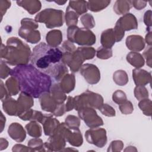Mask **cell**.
<instances>
[{
	"mask_svg": "<svg viewBox=\"0 0 152 152\" xmlns=\"http://www.w3.org/2000/svg\"><path fill=\"white\" fill-rule=\"evenodd\" d=\"M62 50L44 42L37 45L31 53V64L49 75L57 82L68 73L66 65L62 62Z\"/></svg>",
	"mask_w": 152,
	"mask_h": 152,
	"instance_id": "1",
	"label": "cell"
},
{
	"mask_svg": "<svg viewBox=\"0 0 152 152\" xmlns=\"http://www.w3.org/2000/svg\"><path fill=\"white\" fill-rule=\"evenodd\" d=\"M10 75L17 80L20 91L33 98H39L44 93L49 91L52 86L51 77L32 64L16 66L11 69Z\"/></svg>",
	"mask_w": 152,
	"mask_h": 152,
	"instance_id": "2",
	"label": "cell"
},
{
	"mask_svg": "<svg viewBox=\"0 0 152 152\" xmlns=\"http://www.w3.org/2000/svg\"><path fill=\"white\" fill-rule=\"evenodd\" d=\"M31 53L29 46L15 37L9 38L6 46L1 44V58L10 65L16 66L28 64Z\"/></svg>",
	"mask_w": 152,
	"mask_h": 152,
	"instance_id": "3",
	"label": "cell"
},
{
	"mask_svg": "<svg viewBox=\"0 0 152 152\" xmlns=\"http://www.w3.org/2000/svg\"><path fill=\"white\" fill-rule=\"evenodd\" d=\"M67 37L69 42L81 46H91L96 41V37L92 31L77 26L68 27Z\"/></svg>",
	"mask_w": 152,
	"mask_h": 152,
	"instance_id": "4",
	"label": "cell"
},
{
	"mask_svg": "<svg viewBox=\"0 0 152 152\" xmlns=\"http://www.w3.org/2000/svg\"><path fill=\"white\" fill-rule=\"evenodd\" d=\"M64 12L60 10L46 8L38 13L34 18L37 23H45L48 28L61 27L64 23Z\"/></svg>",
	"mask_w": 152,
	"mask_h": 152,
	"instance_id": "5",
	"label": "cell"
},
{
	"mask_svg": "<svg viewBox=\"0 0 152 152\" xmlns=\"http://www.w3.org/2000/svg\"><path fill=\"white\" fill-rule=\"evenodd\" d=\"M74 102V109L77 111L87 107L99 109L103 104V98L100 94L87 90L82 94L75 96Z\"/></svg>",
	"mask_w": 152,
	"mask_h": 152,
	"instance_id": "6",
	"label": "cell"
},
{
	"mask_svg": "<svg viewBox=\"0 0 152 152\" xmlns=\"http://www.w3.org/2000/svg\"><path fill=\"white\" fill-rule=\"evenodd\" d=\"M21 27L18 30V35L31 44L38 43L40 40V31L36 28L39 25L32 18H24L21 21Z\"/></svg>",
	"mask_w": 152,
	"mask_h": 152,
	"instance_id": "7",
	"label": "cell"
},
{
	"mask_svg": "<svg viewBox=\"0 0 152 152\" xmlns=\"http://www.w3.org/2000/svg\"><path fill=\"white\" fill-rule=\"evenodd\" d=\"M58 131L63 135L69 144L74 147H79L83 144V139L78 128H70L65 122H62L60 123Z\"/></svg>",
	"mask_w": 152,
	"mask_h": 152,
	"instance_id": "8",
	"label": "cell"
},
{
	"mask_svg": "<svg viewBox=\"0 0 152 152\" xmlns=\"http://www.w3.org/2000/svg\"><path fill=\"white\" fill-rule=\"evenodd\" d=\"M78 114L86 125L90 128H97L103 125V121L100 117L95 109L92 107H84L78 111Z\"/></svg>",
	"mask_w": 152,
	"mask_h": 152,
	"instance_id": "9",
	"label": "cell"
},
{
	"mask_svg": "<svg viewBox=\"0 0 152 152\" xmlns=\"http://www.w3.org/2000/svg\"><path fill=\"white\" fill-rule=\"evenodd\" d=\"M87 141L97 147L102 148L107 143L106 131L102 128H93L87 130L85 133Z\"/></svg>",
	"mask_w": 152,
	"mask_h": 152,
	"instance_id": "10",
	"label": "cell"
},
{
	"mask_svg": "<svg viewBox=\"0 0 152 152\" xmlns=\"http://www.w3.org/2000/svg\"><path fill=\"white\" fill-rule=\"evenodd\" d=\"M81 75L90 84H96L100 80V72L97 66L91 64H85L80 69Z\"/></svg>",
	"mask_w": 152,
	"mask_h": 152,
	"instance_id": "11",
	"label": "cell"
},
{
	"mask_svg": "<svg viewBox=\"0 0 152 152\" xmlns=\"http://www.w3.org/2000/svg\"><path fill=\"white\" fill-rule=\"evenodd\" d=\"M66 140L63 135L57 131L44 143L46 151H62L65 148Z\"/></svg>",
	"mask_w": 152,
	"mask_h": 152,
	"instance_id": "12",
	"label": "cell"
},
{
	"mask_svg": "<svg viewBox=\"0 0 152 152\" xmlns=\"http://www.w3.org/2000/svg\"><path fill=\"white\" fill-rule=\"evenodd\" d=\"M115 26L125 32L131 30H135L138 27V22L136 17L131 13L124 14L116 21Z\"/></svg>",
	"mask_w": 152,
	"mask_h": 152,
	"instance_id": "13",
	"label": "cell"
},
{
	"mask_svg": "<svg viewBox=\"0 0 152 152\" xmlns=\"http://www.w3.org/2000/svg\"><path fill=\"white\" fill-rule=\"evenodd\" d=\"M42 110L53 113L59 104H58L49 91L44 93L39 97Z\"/></svg>",
	"mask_w": 152,
	"mask_h": 152,
	"instance_id": "14",
	"label": "cell"
},
{
	"mask_svg": "<svg viewBox=\"0 0 152 152\" xmlns=\"http://www.w3.org/2000/svg\"><path fill=\"white\" fill-rule=\"evenodd\" d=\"M42 124L45 135L51 136L57 131L60 122L56 118H53V114H46V116Z\"/></svg>",
	"mask_w": 152,
	"mask_h": 152,
	"instance_id": "15",
	"label": "cell"
},
{
	"mask_svg": "<svg viewBox=\"0 0 152 152\" xmlns=\"http://www.w3.org/2000/svg\"><path fill=\"white\" fill-rule=\"evenodd\" d=\"M8 134L12 140L18 142L23 141L26 137V133L23 126L17 122H13L9 126Z\"/></svg>",
	"mask_w": 152,
	"mask_h": 152,
	"instance_id": "16",
	"label": "cell"
},
{
	"mask_svg": "<svg viewBox=\"0 0 152 152\" xmlns=\"http://www.w3.org/2000/svg\"><path fill=\"white\" fill-rule=\"evenodd\" d=\"M126 45L128 49L132 52L141 51L145 48L143 37L140 35H130L126 39Z\"/></svg>",
	"mask_w": 152,
	"mask_h": 152,
	"instance_id": "17",
	"label": "cell"
},
{
	"mask_svg": "<svg viewBox=\"0 0 152 152\" xmlns=\"http://www.w3.org/2000/svg\"><path fill=\"white\" fill-rule=\"evenodd\" d=\"M132 78L136 86H145L151 82V72L144 69L135 68L132 70Z\"/></svg>",
	"mask_w": 152,
	"mask_h": 152,
	"instance_id": "18",
	"label": "cell"
},
{
	"mask_svg": "<svg viewBox=\"0 0 152 152\" xmlns=\"http://www.w3.org/2000/svg\"><path fill=\"white\" fill-rule=\"evenodd\" d=\"M33 98V97L29 94L24 92H21L17 100L18 110L17 116L21 113L30 109L34 105Z\"/></svg>",
	"mask_w": 152,
	"mask_h": 152,
	"instance_id": "19",
	"label": "cell"
},
{
	"mask_svg": "<svg viewBox=\"0 0 152 152\" xmlns=\"http://www.w3.org/2000/svg\"><path fill=\"white\" fill-rule=\"evenodd\" d=\"M58 84L65 93H69L75 88V75L73 74H66L62 77Z\"/></svg>",
	"mask_w": 152,
	"mask_h": 152,
	"instance_id": "20",
	"label": "cell"
},
{
	"mask_svg": "<svg viewBox=\"0 0 152 152\" xmlns=\"http://www.w3.org/2000/svg\"><path fill=\"white\" fill-rule=\"evenodd\" d=\"M16 3L18 6L23 7L31 15L37 12L42 7L41 2L36 0L17 1Z\"/></svg>",
	"mask_w": 152,
	"mask_h": 152,
	"instance_id": "21",
	"label": "cell"
},
{
	"mask_svg": "<svg viewBox=\"0 0 152 152\" xmlns=\"http://www.w3.org/2000/svg\"><path fill=\"white\" fill-rule=\"evenodd\" d=\"M100 42L103 47L111 48L116 42L113 28H110L104 30L101 34Z\"/></svg>",
	"mask_w": 152,
	"mask_h": 152,
	"instance_id": "22",
	"label": "cell"
},
{
	"mask_svg": "<svg viewBox=\"0 0 152 152\" xmlns=\"http://www.w3.org/2000/svg\"><path fill=\"white\" fill-rule=\"evenodd\" d=\"M2 108L5 113L10 116H17L18 115V106L17 100L10 97H7L2 100Z\"/></svg>",
	"mask_w": 152,
	"mask_h": 152,
	"instance_id": "23",
	"label": "cell"
},
{
	"mask_svg": "<svg viewBox=\"0 0 152 152\" xmlns=\"http://www.w3.org/2000/svg\"><path fill=\"white\" fill-rule=\"evenodd\" d=\"M48 45L52 47L58 48L62 40V34L59 30H52L49 31L46 36Z\"/></svg>",
	"mask_w": 152,
	"mask_h": 152,
	"instance_id": "24",
	"label": "cell"
},
{
	"mask_svg": "<svg viewBox=\"0 0 152 152\" xmlns=\"http://www.w3.org/2000/svg\"><path fill=\"white\" fill-rule=\"evenodd\" d=\"M49 92L58 104H64L66 100V96L61 88L58 83L52 84Z\"/></svg>",
	"mask_w": 152,
	"mask_h": 152,
	"instance_id": "25",
	"label": "cell"
},
{
	"mask_svg": "<svg viewBox=\"0 0 152 152\" xmlns=\"http://www.w3.org/2000/svg\"><path fill=\"white\" fill-rule=\"evenodd\" d=\"M126 61L136 68H140L144 66L145 61L142 55L137 52H131L127 54Z\"/></svg>",
	"mask_w": 152,
	"mask_h": 152,
	"instance_id": "26",
	"label": "cell"
},
{
	"mask_svg": "<svg viewBox=\"0 0 152 152\" xmlns=\"http://www.w3.org/2000/svg\"><path fill=\"white\" fill-rule=\"evenodd\" d=\"M132 1L117 0L113 5V11L118 15H124L128 13L132 8Z\"/></svg>",
	"mask_w": 152,
	"mask_h": 152,
	"instance_id": "27",
	"label": "cell"
},
{
	"mask_svg": "<svg viewBox=\"0 0 152 152\" xmlns=\"http://www.w3.org/2000/svg\"><path fill=\"white\" fill-rule=\"evenodd\" d=\"M68 6L79 15L86 14L88 10L87 1H69Z\"/></svg>",
	"mask_w": 152,
	"mask_h": 152,
	"instance_id": "28",
	"label": "cell"
},
{
	"mask_svg": "<svg viewBox=\"0 0 152 152\" xmlns=\"http://www.w3.org/2000/svg\"><path fill=\"white\" fill-rule=\"evenodd\" d=\"M25 128L27 131V134L32 137L39 138L42 135V127L36 122V121H31L29 124H27L26 125Z\"/></svg>",
	"mask_w": 152,
	"mask_h": 152,
	"instance_id": "29",
	"label": "cell"
},
{
	"mask_svg": "<svg viewBox=\"0 0 152 152\" xmlns=\"http://www.w3.org/2000/svg\"><path fill=\"white\" fill-rule=\"evenodd\" d=\"M110 3V1H87L88 10L93 12H99L106 8Z\"/></svg>",
	"mask_w": 152,
	"mask_h": 152,
	"instance_id": "30",
	"label": "cell"
},
{
	"mask_svg": "<svg viewBox=\"0 0 152 152\" xmlns=\"http://www.w3.org/2000/svg\"><path fill=\"white\" fill-rule=\"evenodd\" d=\"M5 86L10 96H15L20 91L17 80L12 76H11L6 81Z\"/></svg>",
	"mask_w": 152,
	"mask_h": 152,
	"instance_id": "31",
	"label": "cell"
},
{
	"mask_svg": "<svg viewBox=\"0 0 152 152\" xmlns=\"http://www.w3.org/2000/svg\"><path fill=\"white\" fill-rule=\"evenodd\" d=\"M79 16L80 15L77 13L68 6L66 8V12L65 15L66 24L68 27L71 26H77Z\"/></svg>",
	"mask_w": 152,
	"mask_h": 152,
	"instance_id": "32",
	"label": "cell"
},
{
	"mask_svg": "<svg viewBox=\"0 0 152 152\" xmlns=\"http://www.w3.org/2000/svg\"><path fill=\"white\" fill-rule=\"evenodd\" d=\"M113 80L114 82L120 86H125L128 82V77L126 72L124 70H117L113 74Z\"/></svg>",
	"mask_w": 152,
	"mask_h": 152,
	"instance_id": "33",
	"label": "cell"
},
{
	"mask_svg": "<svg viewBox=\"0 0 152 152\" xmlns=\"http://www.w3.org/2000/svg\"><path fill=\"white\" fill-rule=\"evenodd\" d=\"M77 50L80 52L84 61L93 59L96 52V50L93 48L89 46L78 47Z\"/></svg>",
	"mask_w": 152,
	"mask_h": 152,
	"instance_id": "34",
	"label": "cell"
},
{
	"mask_svg": "<svg viewBox=\"0 0 152 152\" xmlns=\"http://www.w3.org/2000/svg\"><path fill=\"white\" fill-rule=\"evenodd\" d=\"M138 106L140 108L142 113L146 115L150 116L151 115V101L148 99H144L140 100L138 103Z\"/></svg>",
	"mask_w": 152,
	"mask_h": 152,
	"instance_id": "35",
	"label": "cell"
},
{
	"mask_svg": "<svg viewBox=\"0 0 152 152\" xmlns=\"http://www.w3.org/2000/svg\"><path fill=\"white\" fill-rule=\"evenodd\" d=\"M80 21L84 28L89 29L92 28L95 26V21L92 15L86 13L84 14L80 18Z\"/></svg>",
	"mask_w": 152,
	"mask_h": 152,
	"instance_id": "36",
	"label": "cell"
},
{
	"mask_svg": "<svg viewBox=\"0 0 152 152\" xmlns=\"http://www.w3.org/2000/svg\"><path fill=\"white\" fill-rule=\"evenodd\" d=\"M134 96L138 100H141L148 98V92L145 86H137L134 88Z\"/></svg>",
	"mask_w": 152,
	"mask_h": 152,
	"instance_id": "37",
	"label": "cell"
},
{
	"mask_svg": "<svg viewBox=\"0 0 152 152\" xmlns=\"http://www.w3.org/2000/svg\"><path fill=\"white\" fill-rule=\"evenodd\" d=\"M96 56L102 59H109L112 56V50L111 48H106L101 46L96 51Z\"/></svg>",
	"mask_w": 152,
	"mask_h": 152,
	"instance_id": "38",
	"label": "cell"
},
{
	"mask_svg": "<svg viewBox=\"0 0 152 152\" xmlns=\"http://www.w3.org/2000/svg\"><path fill=\"white\" fill-rule=\"evenodd\" d=\"M28 146L34 151H45L43 149L44 144L42 140L39 138H34L30 140L28 142Z\"/></svg>",
	"mask_w": 152,
	"mask_h": 152,
	"instance_id": "39",
	"label": "cell"
},
{
	"mask_svg": "<svg viewBox=\"0 0 152 152\" xmlns=\"http://www.w3.org/2000/svg\"><path fill=\"white\" fill-rule=\"evenodd\" d=\"M112 100L115 103L121 104L127 100V97L126 94L123 91L118 90L113 93Z\"/></svg>",
	"mask_w": 152,
	"mask_h": 152,
	"instance_id": "40",
	"label": "cell"
},
{
	"mask_svg": "<svg viewBox=\"0 0 152 152\" xmlns=\"http://www.w3.org/2000/svg\"><path fill=\"white\" fill-rule=\"evenodd\" d=\"M65 124L70 128H79L80 125V119L74 115H69L66 117Z\"/></svg>",
	"mask_w": 152,
	"mask_h": 152,
	"instance_id": "41",
	"label": "cell"
},
{
	"mask_svg": "<svg viewBox=\"0 0 152 152\" xmlns=\"http://www.w3.org/2000/svg\"><path fill=\"white\" fill-rule=\"evenodd\" d=\"M100 112L104 116L108 117L115 116L116 114V112L114 108H113L111 106L108 104H103L99 109Z\"/></svg>",
	"mask_w": 152,
	"mask_h": 152,
	"instance_id": "42",
	"label": "cell"
},
{
	"mask_svg": "<svg viewBox=\"0 0 152 152\" xmlns=\"http://www.w3.org/2000/svg\"><path fill=\"white\" fill-rule=\"evenodd\" d=\"M119 108L122 113L124 115H129L134 110V107L132 103L128 100L121 104H119Z\"/></svg>",
	"mask_w": 152,
	"mask_h": 152,
	"instance_id": "43",
	"label": "cell"
},
{
	"mask_svg": "<svg viewBox=\"0 0 152 152\" xmlns=\"http://www.w3.org/2000/svg\"><path fill=\"white\" fill-rule=\"evenodd\" d=\"M7 63L5 62V61H2L1 59V78L2 79L6 78L9 75L11 74V69H10L7 65Z\"/></svg>",
	"mask_w": 152,
	"mask_h": 152,
	"instance_id": "44",
	"label": "cell"
},
{
	"mask_svg": "<svg viewBox=\"0 0 152 152\" xmlns=\"http://www.w3.org/2000/svg\"><path fill=\"white\" fill-rule=\"evenodd\" d=\"M144 22L147 26V30L151 29V11L148 10L144 13Z\"/></svg>",
	"mask_w": 152,
	"mask_h": 152,
	"instance_id": "45",
	"label": "cell"
},
{
	"mask_svg": "<svg viewBox=\"0 0 152 152\" xmlns=\"http://www.w3.org/2000/svg\"><path fill=\"white\" fill-rule=\"evenodd\" d=\"M143 55L146 59L147 65L151 68V46H148L147 47L146 49L143 53Z\"/></svg>",
	"mask_w": 152,
	"mask_h": 152,
	"instance_id": "46",
	"label": "cell"
},
{
	"mask_svg": "<svg viewBox=\"0 0 152 152\" xmlns=\"http://www.w3.org/2000/svg\"><path fill=\"white\" fill-rule=\"evenodd\" d=\"M123 146H124V144H123V142L122 141L115 140V141H113L111 142L110 145L109 146V148L113 147V148L111 150V151H121V150H122Z\"/></svg>",
	"mask_w": 152,
	"mask_h": 152,
	"instance_id": "47",
	"label": "cell"
},
{
	"mask_svg": "<svg viewBox=\"0 0 152 152\" xmlns=\"http://www.w3.org/2000/svg\"><path fill=\"white\" fill-rule=\"evenodd\" d=\"M11 6V1H0V8H1V18H2L3 15L5 14L7 10Z\"/></svg>",
	"mask_w": 152,
	"mask_h": 152,
	"instance_id": "48",
	"label": "cell"
},
{
	"mask_svg": "<svg viewBox=\"0 0 152 152\" xmlns=\"http://www.w3.org/2000/svg\"><path fill=\"white\" fill-rule=\"evenodd\" d=\"M147 1H132V5L137 10H141L147 5Z\"/></svg>",
	"mask_w": 152,
	"mask_h": 152,
	"instance_id": "49",
	"label": "cell"
},
{
	"mask_svg": "<svg viewBox=\"0 0 152 152\" xmlns=\"http://www.w3.org/2000/svg\"><path fill=\"white\" fill-rule=\"evenodd\" d=\"M65 109L66 112H69L74 109V97L71 96H68L66 103H65Z\"/></svg>",
	"mask_w": 152,
	"mask_h": 152,
	"instance_id": "50",
	"label": "cell"
},
{
	"mask_svg": "<svg viewBox=\"0 0 152 152\" xmlns=\"http://www.w3.org/2000/svg\"><path fill=\"white\" fill-rule=\"evenodd\" d=\"M8 96H10L9 95L5 86H4L3 81L1 80V101Z\"/></svg>",
	"mask_w": 152,
	"mask_h": 152,
	"instance_id": "51",
	"label": "cell"
},
{
	"mask_svg": "<svg viewBox=\"0 0 152 152\" xmlns=\"http://www.w3.org/2000/svg\"><path fill=\"white\" fill-rule=\"evenodd\" d=\"M147 33L145 35V42L146 43L148 44V46H151V30H147Z\"/></svg>",
	"mask_w": 152,
	"mask_h": 152,
	"instance_id": "52",
	"label": "cell"
},
{
	"mask_svg": "<svg viewBox=\"0 0 152 152\" xmlns=\"http://www.w3.org/2000/svg\"><path fill=\"white\" fill-rule=\"evenodd\" d=\"M5 121H6V119L5 117L4 116L3 113L2 112H1V132L3 131L4 129V127L5 125Z\"/></svg>",
	"mask_w": 152,
	"mask_h": 152,
	"instance_id": "53",
	"label": "cell"
},
{
	"mask_svg": "<svg viewBox=\"0 0 152 152\" xmlns=\"http://www.w3.org/2000/svg\"><path fill=\"white\" fill-rule=\"evenodd\" d=\"M54 2L59 5H63L66 2V1H54Z\"/></svg>",
	"mask_w": 152,
	"mask_h": 152,
	"instance_id": "54",
	"label": "cell"
}]
</instances>
